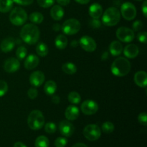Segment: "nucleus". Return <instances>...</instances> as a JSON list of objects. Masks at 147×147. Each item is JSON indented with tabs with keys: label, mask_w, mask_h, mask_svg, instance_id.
Masks as SVG:
<instances>
[{
	"label": "nucleus",
	"mask_w": 147,
	"mask_h": 147,
	"mask_svg": "<svg viewBox=\"0 0 147 147\" xmlns=\"http://www.w3.org/2000/svg\"><path fill=\"white\" fill-rule=\"evenodd\" d=\"M40 30L33 24H27L22 28L20 37L22 40L28 45H34L40 38Z\"/></svg>",
	"instance_id": "1"
},
{
	"label": "nucleus",
	"mask_w": 147,
	"mask_h": 147,
	"mask_svg": "<svg viewBox=\"0 0 147 147\" xmlns=\"http://www.w3.org/2000/svg\"><path fill=\"white\" fill-rule=\"evenodd\" d=\"M111 73L118 77L126 76L131 70V63L129 60L123 57L116 58L111 67Z\"/></svg>",
	"instance_id": "2"
},
{
	"label": "nucleus",
	"mask_w": 147,
	"mask_h": 147,
	"mask_svg": "<svg viewBox=\"0 0 147 147\" xmlns=\"http://www.w3.org/2000/svg\"><path fill=\"white\" fill-rule=\"evenodd\" d=\"M120 11L114 7L108 8L102 14V23L107 27L116 25L120 21Z\"/></svg>",
	"instance_id": "3"
},
{
	"label": "nucleus",
	"mask_w": 147,
	"mask_h": 147,
	"mask_svg": "<svg viewBox=\"0 0 147 147\" xmlns=\"http://www.w3.org/2000/svg\"><path fill=\"white\" fill-rule=\"evenodd\" d=\"M27 124L32 130H39L44 126L45 117L40 111L34 110L30 112L27 119Z\"/></svg>",
	"instance_id": "4"
},
{
	"label": "nucleus",
	"mask_w": 147,
	"mask_h": 147,
	"mask_svg": "<svg viewBox=\"0 0 147 147\" xmlns=\"http://www.w3.org/2000/svg\"><path fill=\"white\" fill-rule=\"evenodd\" d=\"M27 14L24 9L21 7H15L11 11L9 14V20L11 23L16 26H21L27 22Z\"/></svg>",
	"instance_id": "5"
},
{
	"label": "nucleus",
	"mask_w": 147,
	"mask_h": 147,
	"mask_svg": "<svg viewBox=\"0 0 147 147\" xmlns=\"http://www.w3.org/2000/svg\"><path fill=\"white\" fill-rule=\"evenodd\" d=\"M81 27L80 22L76 19H69L64 22L61 27L63 33L67 35H73L78 32Z\"/></svg>",
	"instance_id": "6"
},
{
	"label": "nucleus",
	"mask_w": 147,
	"mask_h": 147,
	"mask_svg": "<svg viewBox=\"0 0 147 147\" xmlns=\"http://www.w3.org/2000/svg\"><path fill=\"white\" fill-rule=\"evenodd\" d=\"M83 135L86 139L94 142L98 140L101 135V130L96 124H88L83 129Z\"/></svg>",
	"instance_id": "7"
},
{
	"label": "nucleus",
	"mask_w": 147,
	"mask_h": 147,
	"mask_svg": "<svg viewBox=\"0 0 147 147\" xmlns=\"http://www.w3.org/2000/svg\"><path fill=\"white\" fill-rule=\"evenodd\" d=\"M121 14L122 17L126 20H133L136 16V8L132 3L125 2L121 7Z\"/></svg>",
	"instance_id": "8"
},
{
	"label": "nucleus",
	"mask_w": 147,
	"mask_h": 147,
	"mask_svg": "<svg viewBox=\"0 0 147 147\" xmlns=\"http://www.w3.org/2000/svg\"><path fill=\"white\" fill-rule=\"evenodd\" d=\"M116 37L120 41L123 42H130L134 39V32L128 27H121L116 30Z\"/></svg>",
	"instance_id": "9"
},
{
	"label": "nucleus",
	"mask_w": 147,
	"mask_h": 147,
	"mask_svg": "<svg viewBox=\"0 0 147 147\" xmlns=\"http://www.w3.org/2000/svg\"><path fill=\"white\" fill-rule=\"evenodd\" d=\"M79 44H80L82 49H83L85 51L88 52V53H92V52L95 51L96 47H97L96 41L91 37H89L87 35L83 36L80 39Z\"/></svg>",
	"instance_id": "10"
},
{
	"label": "nucleus",
	"mask_w": 147,
	"mask_h": 147,
	"mask_svg": "<svg viewBox=\"0 0 147 147\" xmlns=\"http://www.w3.org/2000/svg\"><path fill=\"white\" fill-rule=\"evenodd\" d=\"M81 111L85 115L90 116L93 115L98 110V105L96 101L92 100H86L81 104L80 106Z\"/></svg>",
	"instance_id": "11"
},
{
	"label": "nucleus",
	"mask_w": 147,
	"mask_h": 147,
	"mask_svg": "<svg viewBox=\"0 0 147 147\" xmlns=\"http://www.w3.org/2000/svg\"><path fill=\"white\" fill-rule=\"evenodd\" d=\"M59 130L60 134L65 137H70L73 134L75 127L73 123L67 120H63L59 123Z\"/></svg>",
	"instance_id": "12"
},
{
	"label": "nucleus",
	"mask_w": 147,
	"mask_h": 147,
	"mask_svg": "<svg viewBox=\"0 0 147 147\" xmlns=\"http://www.w3.org/2000/svg\"><path fill=\"white\" fill-rule=\"evenodd\" d=\"M20 61H19L18 59L15 58V57H10L4 62V69L7 73H14L20 69Z\"/></svg>",
	"instance_id": "13"
},
{
	"label": "nucleus",
	"mask_w": 147,
	"mask_h": 147,
	"mask_svg": "<svg viewBox=\"0 0 147 147\" xmlns=\"http://www.w3.org/2000/svg\"><path fill=\"white\" fill-rule=\"evenodd\" d=\"M45 80V76L44 73L40 70L33 72L30 76V84L34 87L41 86L44 83Z\"/></svg>",
	"instance_id": "14"
},
{
	"label": "nucleus",
	"mask_w": 147,
	"mask_h": 147,
	"mask_svg": "<svg viewBox=\"0 0 147 147\" xmlns=\"http://www.w3.org/2000/svg\"><path fill=\"white\" fill-rule=\"evenodd\" d=\"M15 46V40L13 37H8L4 39L0 45V48L3 53H9Z\"/></svg>",
	"instance_id": "15"
},
{
	"label": "nucleus",
	"mask_w": 147,
	"mask_h": 147,
	"mask_svg": "<svg viewBox=\"0 0 147 147\" xmlns=\"http://www.w3.org/2000/svg\"><path fill=\"white\" fill-rule=\"evenodd\" d=\"M40 63V59L37 55L34 54H31L29 56H27V58L25 59L24 61V67L27 70H31L35 68Z\"/></svg>",
	"instance_id": "16"
},
{
	"label": "nucleus",
	"mask_w": 147,
	"mask_h": 147,
	"mask_svg": "<svg viewBox=\"0 0 147 147\" xmlns=\"http://www.w3.org/2000/svg\"><path fill=\"white\" fill-rule=\"evenodd\" d=\"M139 53V49L138 46L134 44L127 45L124 47L123 54L126 57L130 59H134L138 56Z\"/></svg>",
	"instance_id": "17"
},
{
	"label": "nucleus",
	"mask_w": 147,
	"mask_h": 147,
	"mask_svg": "<svg viewBox=\"0 0 147 147\" xmlns=\"http://www.w3.org/2000/svg\"><path fill=\"white\" fill-rule=\"evenodd\" d=\"M88 12L92 18L98 20L99 18H100L102 17V14H103V8H102L101 5L99 4L98 3H93L89 7Z\"/></svg>",
	"instance_id": "18"
},
{
	"label": "nucleus",
	"mask_w": 147,
	"mask_h": 147,
	"mask_svg": "<svg viewBox=\"0 0 147 147\" xmlns=\"http://www.w3.org/2000/svg\"><path fill=\"white\" fill-rule=\"evenodd\" d=\"M134 80L139 87L146 88L147 86V74L145 71H138L134 75Z\"/></svg>",
	"instance_id": "19"
},
{
	"label": "nucleus",
	"mask_w": 147,
	"mask_h": 147,
	"mask_svg": "<svg viewBox=\"0 0 147 147\" xmlns=\"http://www.w3.org/2000/svg\"><path fill=\"white\" fill-rule=\"evenodd\" d=\"M80 115V111L78 108L75 106H69L65 112V116L68 121H75L78 118Z\"/></svg>",
	"instance_id": "20"
},
{
	"label": "nucleus",
	"mask_w": 147,
	"mask_h": 147,
	"mask_svg": "<svg viewBox=\"0 0 147 147\" xmlns=\"http://www.w3.org/2000/svg\"><path fill=\"white\" fill-rule=\"evenodd\" d=\"M64 9L60 5H55L50 10V16L55 21H60L64 17Z\"/></svg>",
	"instance_id": "21"
},
{
	"label": "nucleus",
	"mask_w": 147,
	"mask_h": 147,
	"mask_svg": "<svg viewBox=\"0 0 147 147\" xmlns=\"http://www.w3.org/2000/svg\"><path fill=\"white\" fill-rule=\"evenodd\" d=\"M109 51L113 56H119L123 52V45L119 41H113L109 46Z\"/></svg>",
	"instance_id": "22"
},
{
	"label": "nucleus",
	"mask_w": 147,
	"mask_h": 147,
	"mask_svg": "<svg viewBox=\"0 0 147 147\" xmlns=\"http://www.w3.org/2000/svg\"><path fill=\"white\" fill-rule=\"evenodd\" d=\"M55 45L59 50H64L67 45V39L63 34H59L55 40Z\"/></svg>",
	"instance_id": "23"
},
{
	"label": "nucleus",
	"mask_w": 147,
	"mask_h": 147,
	"mask_svg": "<svg viewBox=\"0 0 147 147\" xmlns=\"http://www.w3.org/2000/svg\"><path fill=\"white\" fill-rule=\"evenodd\" d=\"M57 90V84L53 80H48L44 86V91L47 96H53Z\"/></svg>",
	"instance_id": "24"
},
{
	"label": "nucleus",
	"mask_w": 147,
	"mask_h": 147,
	"mask_svg": "<svg viewBox=\"0 0 147 147\" xmlns=\"http://www.w3.org/2000/svg\"><path fill=\"white\" fill-rule=\"evenodd\" d=\"M13 0H0V12L7 13L12 9Z\"/></svg>",
	"instance_id": "25"
},
{
	"label": "nucleus",
	"mask_w": 147,
	"mask_h": 147,
	"mask_svg": "<svg viewBox=\"0 0 147 147\" xmlns=\"http://www.w3.org/2000/svg\"><path fill=\"white\" fill-rule=\"evenodd\" d=\"M62 70L67 75H73L77 72V67L72 63H65L62 65Z\"/></svg>",
	"instance_id": "26"
},
{
	"label": "nucleus",
	"mask_w": 147,
	"mask_h": 147,
	"mask_svg": "<svg viewBox=\"0 0 147 147\" xmlns=\"http://www.w3.org/2000/svg\"><path fill=\"white\" fill-rule=\"evenodd\" d=\"M36 53L40 57H45L49 53V49L47 45L44 42H40L36 47Z\"/></svg>",
	"instance_id": "27"
},
{
	"label": "nucleus",
	"mask_w": 147,
	"mask_h": 147,
	"mask_svg": "<svg viewBox=\"0 0 147 147\" xmlns=\"http://www.w3.org/2000/svg\"><path fill=\"white\" fill-rule=\"evenodd\" d=\"M50 142L47 137L45 136H40L36 139L34 146L35 147H49Z\"/></svg>",
	"instance_id": "28"
},
{
	"label": "nucleus",
	"mask_w": 147,
	"mask_h": 147,
	"mask_svg": "<svg viewBox=\"0 0 147 147\" xmlns=\"http://www.w3.org/2000/svg\"><path fill=\"white\" fill-rule=\"evenodd\" d=\"M30 20L33 24H41L44 20V16L40 12L35 11L30 14Z\"/></svg>",
	"instance_id": "29"
},
{
	"label": "nucleus",
	"mask_w": 147,
	"mask_h": 147,
	"mask_svg": "<svg viewBox=\"0 0 147 147\" xmlns=\"http://www.w3.org/2000/svg\"><path fill=\"white\" fill-rule=\"evenodd\" d=\"M67 98H68L69 102L73 104H78L81 101V97H80V94L76 91L70 92L68 94Z\"/></svg>",
	"instance_id": "30"
},
{
	"label": "nucleus",
	"mask_w": 147,
	"mask_h": 147,
	"mask_svg": "<svg viewBox=\"0 0 147 147\" xmlns=\"http://www.w3.org/2000/svg\"><path fill=\"white\" fill-rule=\"evenodd\" d=\"M27 54V50L24 46H20L16 50V56L18 60H23L26 57Z\"/></svg>",
	"instance_id": "31"
},
{
	"label": "nucleus",
	"mask_w": 147,
	"mask_h": 147,
	"mask_svg": "<svg viewBox=\"0 0 147 147\" xmlns=\"http://www.w3.org/2000/svg\"><path fill=\"white\" fill-rule=\"evenodd\" d=\"M101 129L104 133L111 134L114 131V125L110 121H106L102 124Z\"/></svg>",
	"instance_id": "32"
},
{
	"label": "nucleus",
	"mask_w": 147,
	"mask_h": 147,
	"mask_svg": "<svg viewBox=\"0 0 147 147\" xmlns=\"http://www.w3.org/2000/svg\"><path fill=\"white\" fill-rule=\"evenodd\" d=\"M56 125L55 123H53V122H48L45 125V131L47 132V134H54L56 131Z\"/></svg>",
	"instance_id": "33"
},
{
	"label": "nucleus",
	"mask_w": 147,
	"mask_h": 147,
	"mask_svg": "<svg viewBox=\"0 0 147 147\" xmlns=\"http://www.w3.org/2000/svg\"><path fill=\"white\" fill-rule=\"evenodd\" d=\"M37 1L39 6L43 8H49L55 3V0H37Z\"/></svg>",
	"instance_id": "34"
},
{
	"label": "nucleus",
	"mask_w": 147,
	"mask_h": 147,
	"mask_svg": "<svg viewBox=\"0 0 147 147\" xmlns=\"http://www.w3.org/2000/svg\"><path fill=\"white\" fill-rule=\"evenodd\" d=\"M8 90V85L4 80H0V97H2Z\"/></svg>",
	"instance_id": "35"
},
{
	"label": "nucleus",
	"mask_w": 147,
	"mask_h": 147,
	"mask_svg": "<svg viewBox=\"0 0 147 147\" xmlns=\"http://www.w3.org/2000/svg\"><path fill=\"white\" fill-rule=\"evenodd\" d=\"M67 140L65 137H58L55 141V147H65L67 145Z\"/></svg>",
	"instance_id": "36"
},
{
	"label": "nucleus",
	"mask_w": 147,
	"mask_h": 147,
	"mask_svg": "<svg viewBox=\"0 0 147 147\" xmlns=\"http://www.w3.org/2000/svg\"><path fill=\"white\" fill-rule=\"evenodd\" d=\"M138 121L139 123L143 126H146L147 125V115L146 112L141 113L138 116Z\"/></svg>",
	"instance_id": "37"
},
{
	"label": "nucleus",
	"mask_w": 147,
	"mask_h": 147,
	"mask_svg": "<svg viewBox=\"0 0 147 147\" xmlns=\"http://www.w3.org/2000/svg\"><path fill=\"white\" fill-rule=\"evenodd\" d=\"M137 39L140 42L146 44L147 41V33L146 32H142L138 33Z\"/></svg>",
	"instance_id": "38"
},
{
	"label": "nucleus",
	"mask_w": 147,
	"mask_h": 147,
	"mask_svg": "<svg viewBox=\"0 0 147 147\" xmlns=\"http://www.w3.org/2000/svg\"><path fill=\"white\" fill-rule=\"evenodd\" d=\"M37 95H38V91L36 88H31L29 89V90L27 91V96L30 98V99H34L37 98Z\"/></svg>",
	"instance_id": "39"
},
{
	"label": "nucleus",
	"mask_w": 147,
	"mask_h": 147,
	"mask_svg": "<svg viewBox=\"0 0 147 147\" xmlns=\"http://www.w3.org/2000/svg\"><path fill=\"white\" fill-rule=\"evenodd\" d=\"M144 27V24L141 20H136L133 23V30L134 31H140Z\"/></svg>",
	"instance_id": "40"
},
{
	"label": "nucleus",
	"mask_w": 147,
	"mask_h": 147,
	"mask_svg": "<svg viewBox=\"0 0 147 147\" xmlns=\"http://www.w3.org/2000/svg\"><path fill=\"white\" fill-rule=\"evenodd\" d=\"M33 1L34 0H13V1L15 2L16 4L22 6L30 5L31 4H32Z\"/></svg>",
	"instance_id": "41"
},
{
	"label": "nucleus",
	"mask_w": 147,
	"mask_h": 147,
	"mask_svg": "<svg viewBox=\"0 0 147 147\" xmlns=\"http://www.w3.org/2000/svg\"><path fill=\"white\" fill-rule=\"evenodd\" d=\"M90 24L93 27L95 28H98L100 26V22L98 20H96V19H93L92 21H90Z\"/></svg>",
	"instance_id": "42"
},
{
	"label": "nucleus",
	"mask_w": 147,
	"mask_h": 147,
	"mask_svg": "<svg viewBox=\"0 0 147 147\" xmlns=\"http://www.w3.org/2000/svg\"><path fill=\"white\" fill-rule=\"evenodd\" d=\"M142 12H143L144 16L145 17H147V1L145 0L144 1L143 4H142Z\"/></svg>",
	"instance_id": "43"
},
{
	"label": "nucleus",
	"mask_w": 147,
	"mask_h": 147,
	"mask_svg": "<svg viewBox=\"0 0 147 147\" xmlns=\"http://www.w3.org/2000/svg\"><path fill=\"white\" fill-rule=\"evenodd\" d=\"M56 1L60 6H67V4H70V0H56Z\"/></svg>",
	"instance_id": "44"
},
{
	"label": "nucleus",
	"mask_w": 147,
	"mask_h": 147,
	"mask_svg": "<svg viewBox=\"0 0 147 147\" xmlns=\"http://www.w3.org/2000/svg\"><path fill=\"white\" fill-rule=\"evenodd\" d=\"M60 98L58 96H57V95H53V96H52V102L53 103H55V104H58L60 103Z\"/></svg>",
	"instance_id": "45"
},
{
	"label": "nucleus",
	"mask_w": 147,
	"mask_h": 147,
	"mask_svg": "<svg viewBox=\"0 0 147 147\" xmlns=\"http://www.w3.org/2000/svg\"><path fill=\"white\" fill-rule=\"evenodd\" d=\"M14 147H27L24 144H23L22 142H16L14 144Z\"/></svg>",
	"instance_id": "46"
},
{
	"label": "nucleus",
	"mask_w": 147,
	"mask_h": 147,
	"mask_svg": "<svg viewBox=\"0 0 147 147\" xmlns=\"http://www.w3.org/2000/svg\"><path fill=\"white\" fill-rule=\"evenodd\" d=\"M75 1L80 4H87L88 3H89L90 0H75Z\"/></svg>",
	"instance_id": "47"
},
{
	"label": "nucleus",
	"mask_w": 147,
	"mask_h": 147,
	"mask_svg": "<svg viewBox=\"0 0 147 147\" xmlns=\"http://www.w3.org/2000/svg\"><path fill=\"white\" fill-rule=\"evenodd\" d=\"M72 147H88L86 146L85 144H83V143H77L76 144L73 145Z\"/></svg>",
	"instance_id": "48"
},
{
	"label": "nucleus",
	"mask_w": 147,
	"mask_h": 147,
	"mask_svg": "<svg viewBox=\"0 0 147 147\" xmlns=\"http://www.w3.org/2000/svg\"><path fill=\"white\" fill-rule=\"evenodd\" d=\"M54 27H56V28H53L55 30V31H58V30H60V29H61V28H60L61 27H60V24H54Z\"/></svg>",
	"instance_id": "49"
},
{
	"label": "nucleus",
	"mask_w": 147,
	"mask_h": 147,
	"mask_svg": "<svg viewBox=\"0 0 147 147\" xmlns=\"http://www.w3.org/2000/svg\"><path fill=\"white\" fill-rule=\"evenodd\" d=\"M136 1H142V0H136Z\"/></svg>",
	"instance_id": "50"
}]
</instances>
